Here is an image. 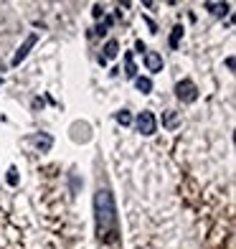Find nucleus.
Segmentation results:
<instances>
[{
	"mask_svg": "<svg viewBox=\"0 0 236 249\" xmlns=\"http://www.w3.org/2000/svg\"><path fill=\"white\" fill-rule=\"evenodd\" d=\"M94 219H97V236L104 244H115L119 239V219L112 191L104 186L97 188L94 194Z\"/></svg>",
	"mask_w": 236,
	"mask_h": 249,
	"instance_id": "1",
	"label": "nucleus"
},
{
	"mask_svg": "<svg viewBox=\"0 0 236 249\" xmlns=\"http://www.w3.org/2000/svg\"><path fill=\"white\" fill-rule=\"evenodd\" d=\"M135 124H137V132L140 135H155L157 132V120H155V115L150 109H142L140 115H137V120H135Z\"/></svg>",
	"mask_w": 236,
	"mask_h": 249,
	"instance_id": "2",
	"label": "nucleus"
},
{
	"mask_svg": "<svg viewBox=\"0 0 236 249\" xmlns=\"http://www.w3.org/2000/svg\"><path fill=\"white\" fill-rule=\"evenodd\" d=\"M175 97L190 105V102H196V99H198V89H196V84L190 82V79H183V82H178V84H175Z\"/></svg>",
	"mask_w": 236,
	"mask_h": 249,
	"instance_id": "3",
	"label": "nucleus"
},
{
	"mask_svg": "<svg viewBox=\"0 0 236 249\" xmlns=\"http://www.w3.org/2000/svg\"><path fill=\"white\" fill-rule=\"evenodd\" d=\"M142 61H145V69H148V71H152V74L163 71V56L157 51H145Z\"/></svg>",
	"mask_w": 236,
	"mask_h": 249,
	"instance_id": "4",
	"label": "nucleus"
},
{
	"mask_svg": "<svg viewBox=\"0 0 236 249\" xmlns=\"http://www.w3.org/2000/svg\"><path fill=\"white\" fill-rule=\"evenodd\" d=\"M36 41H38V33H31V36L26 38V43H23V46H20V49H18V53L13 56V66H18L20 61H23V59H26V56H28V51H31L33 46H36Z\"/></svg>",
	"mask_w": 236,
	"mask_h": 249,
	"instance_id": "5",
	"label": "nucleus"
},
{
	"mask_svg": "<svg viewBox=\"0 0 236 249\" xmlns=\"http://www.w3.org/2000/svg\"><path fill=\"white\" fill-rule=\"evenodd\" d=\"M31 142L36 145V148H38L41 153H46V150H51L53 138H51V135H46V132H41V135H33V138H31Z\"/></svg>",
	"mask_w": 236,
	"mask_h": 249,
	"instance_id": "6",
	"label": "nucleus"
},
{
	"mask_svg": "<svg viewBox=\"0 0 236 249\" xmlns=\"http://www.w3.org/2000/svg\"><path fill=\"white\" fill-rule=\"evenodd\" d=\"M117 53H119V43H117V41H107V46H104V53L99 56V64H107L109 59H115Z\"/></svg>",
	"mask_w": 236,
	"mask_h": 249,
	"instance_id": "7",
	"label": "nucleus"
},
{
	"mask_svg": "<svg viewBox=\"0 0 236 249\" xmlns=\"http://www.w3.org/2000/svg\"><path fill=\"white\" fill-rule=\"evenodd\" d=\"M135 87H137L142 94H150L152 92V82H150L148 76H135Z\"/></svg>",
	"mask_w": 236,
	"mask_h": 249,
	"instance_id": "8",
	"label": "nucleus"
},
{
	"mask_svg": "<svg viewBox=\"0 0 236 249\" xmlns=\"http://www.w3.org/2000/svg\"><path fill=\"white\" fill-rule=\"evenodd\" d=\"M229 3H206V10H211L213 16H226L229 13Z\"/></svg>",
	"mask_w": 236,
	"mask_h": 249,
	"instance_id": "9",
	"label": "nucleus"
},
{
	"mask_svg": "<svg viewBox=\"0 0 236 249\" xmlns=\"http://www.w3.org/2000/svg\"><path fill=\"white\" fill-rule=\"evenodd\" d=\"M183 26H175L173 28V33H170V41H168V43H170V49H178V43H181V36H183Z\"/></svg>",
	"mask_w": 236,
	"mask_h": 249,
	"instance_id": "10",
	"label": "nucleus"
},
{
	"mask_svg": "<svg viewBox=\"0 0 236 249\" xmlns=\"http://www.w3.org/2000/svg\"><path fill=\"white\" fill-rule=\"evenodd\" d=\"M125 66H127V76L130 79H135V76H137V69H135V61H132V53H125Z\"/></svg>",
	"mask_w": 236,
	"mask_h": 249,
	"instance_id": "11",
	"label": "nucleus"
},
{
	"mask_svg": "<svg viewBox=\"0 0 236 249\" xmlns=\"http://www.w3.org/2000/svg\"><path fill=\"white\" fill-rule=\"evenodd\" d=\"M115 117H117V122H119V124H132V115H130V109H119Z\"/></svg>",
	"mask_w": 236,
	"mask_h": 249,
	"instance_id": "12",
	"label": "nucleus"
},
{
	"mask_svg": "<svg viewBox=\"0 0 236 249\" xmlns=\"http://www.w3.org/2000/svg\"><path fill=\"white\" fill-rule=\"evenodd\" d=\"M112 23H115V18H109V16H107V18H104V23H99V26H97V36H104L107 28H109Z\"/></svg>",
	"mask_w": 236,
	"mask_h": 249,
	"instance_id": "13",
	"label": "nucleus"
},
{
	"mask_svg": "<svg viewBox=\"0 0 236 249\" xmlns=\"http://www.w3.org/2000/svg\"><path fill=\"white\" fill-rule=\"evenodd\" d=\"M163 122H165V127H175V124H178V115H175V112H168Z\"/></svg>",
	"mask_w": 236,
	"mask_h": 249,
	"instance_id": "14",
	"label": "nucleus"
},
{
	"mask_svg": "<svg viewBox=\"0 0 236 249\" xmlns=\"http://www.w3.org/2000/svg\"><path fill=\"white\" fill-rule=\"evenodd\" d=\"M8 183H10V186L18 183V171H16V168H10V171H8Z\"/></svg>",
	"mask_w": 236,
	"mask_h": 249,
	"instance_id": "15",
	"label": "nucleus"
},
{
	"mask_svg": "<svg viewBox=\"0 0 236 249\" xmlns=\"http://www.w3.org/2000/svg\"><path fill=\"white\" fill-rule=\"evenodd\" d=\"M104 16V10H102V5H94V18H102Z\"/></svg>",
	"mask_w": 236,
	"mask_h": 249,
	"instance_id": "16",
	"label": "nucleus"
},
{
	"mask_svg": "<svg viewBox=\"0 0 236 249\" xmlns=\"http://www.w3.org/2000/svg\"><path fill=\"white\" fill-rule=\"evenodd\" d=\"M135 49H137L140 53H145V51H148V46H145V43H142V41H137V43H135Z\"/></svg>",
	"mask_w": 236,
	"mask_h": 249,
	"instance_id": "17",
	"label": "nucleus"
}]
</instances>
